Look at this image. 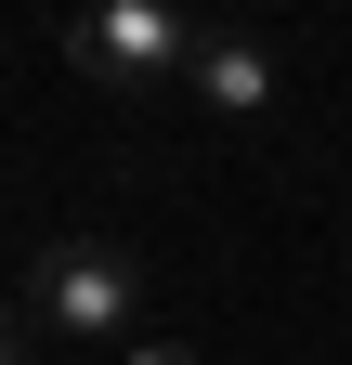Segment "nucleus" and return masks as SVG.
I'll return each instance as SVG.
<instances>
[{
	"label": "nucleus",
	"instance_id": "f257e3e1",
	"mask_svg": "<svg viewBox=\"0 0 352 365\" xmlns=\"http://www.w3.org/2000/svg\"><path fill=\"white\" fill-rule=\"evenodd\" d=\"M144 313H157V274L144 248H118V235H53V248H26V339H144Z\"/></svg>",
	"mask_w": 352,
	"mask_h": 365
},
{
	"label": "nucleus",
	"instance_id": "f03ea898",
	"mask_svg": "<svg viewBox=\"0 0 352 365\" xmlns=\"http://www.w3.org/2000/svg\"><path fill=\"white\" fill-rule=\"evenodd\" d=\"M196 39L209 26H183L170 0H92V14L66 26V66L92 91H183L196 78Z\"/></svg>",
	"mask_w": 352,
	"mask_h": 365
},
{
	"label": "nucleus",
	"instance_id": "7ed1b4c3",
	"mask_svg": "<svg viewBox=\"0 0 352 365\" xmlns=\"http://www.w3.org/2000/svg\"><path fill=\"white\" fill-rule=\"evenodd\" d=\"M274 91H287V66H274V39H261V26H209V39H196L183 105H209V118H261Z\"/></svg>",
	"mask_w": 352,
	"mask_h": 365
},
{
	"label": "nucleus",
	"instance_id": "20e7f679",
	"mask_svg": "<svg viewBox=\"0 0 352 365\" xmlns=\"http://www.w3.org/2000/svg\"><path fill=\"white\" fill-rule=\"evenodd\" d=\"M118 365H196V339H130Z\"/></svg>",
	"mask_w": 352,
	"mask_h": 365
}]
</instances>
